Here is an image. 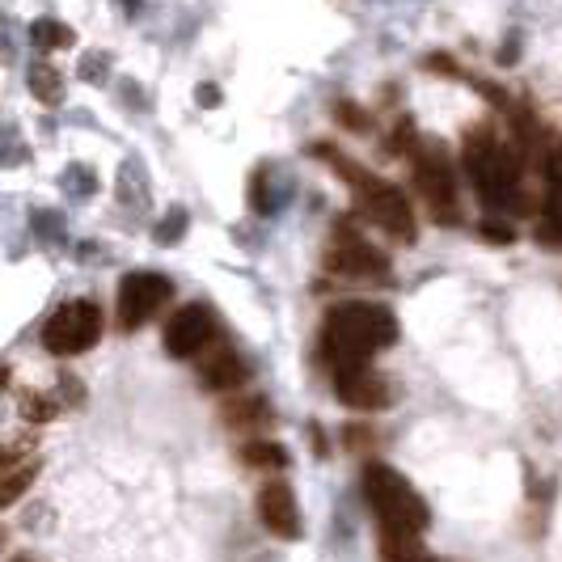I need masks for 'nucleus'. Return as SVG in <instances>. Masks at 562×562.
Wrapping results in <instances>:
<instances>
[{
    "label": "nucleus",
    "instance_id": "nucleus-26",
    "mask_svg": "<svg viewBox=\"0 0 562 562\" xmlns=\"http://www.w3.org/2000/svg\"><path fill=\"white\" fill-rule=\"evenodd\" d=\"M22 453H26L22 444H0V474L13 470V465H22Z\"/></svg>",
    "mask_w": 562,
    "mask_h": 562
},
{
    "label": "nucleus",
    "instance_id": "nucleus-25",
    "mask_svg": "<svg viewBox=\"0 0 562 562\" xmlns=\"http://www.w3.org/2000/svg\"><path fill=\"white\" fill-rule=\"evenodd\" d=\"M195 98H199V106H203V110H216V106L224 102V93H220V85H212V81H208V85H199V89H195Z\"/></svg>",
    "mask_w": 562,
    "mask_h": 562
},
{
    "label": "nucleus",
    "instance_id": "nucleus-6",
    "mask_svg": "<svg viewBox=\"0 0 562 562\" xmlns=\"http://www.w3.org/2000/svg\"><path fill=\"white\" fill-rule=\"evenodd\" d=\"M174 284L157 271H131L119 284V326L123 330H140L165 301H170Z\"/></svg>",
    "mask_w": 562,
    "mask_h": 562
},
{
    "label": "nucleus",
    "instance_id": "nucleus-9",
    "mask_svg": "<svg viewBox=\"0 0 562 562\" xmlns=\"http://www.w3.org/2000/svg\"><path fill=\"white\" fill-rule=\"evenodd\" d=\"M216 339V322L212 313L203 305H186L170 317V326H165V351L174 355V360H195Z\"/></svg>",
    "mask_w": 562,
    "mask_h": 562
},
{
    "label": "nucleus",
    "instance_id": "nucleus-12",
    "mask_svg": "<svg viewBox=\"0 0 562 562\" xmlns=\"http://www.w3.org/2000/svg\"><path fill=\"white\" fill-rule=\"evenodd\" d=\"M258 516H262V524H267L275 537H301V512H296L292 486H284V482L262 486V495H258Z\"/></svg>",
    "mask_w": 562,
    "mask_h": 562
},
{
    "label": "nucleus",
    "instance_id": "nucleus-20",
    "mask_svg": "<svg viewBox=\"0 0 562 562\" xmlns=\"http://www.w3.org/2000/svg\"><path fill=\"white\" fill-rule=\"evenodd\" d=\"M541 237H546V241H562V182H550V195H546V224H541Z\"/></svg>",
    "mask_w": 562,
    "mask_h": 562
},
{
    "label": "nucleus",
    "instance_id": "nucleus-17",
    "mask_svg": "<svg viewBox=\"0 0 562 562\" xmlns=\"http://www.w3.org/2000/svg\"><path fill=\"white\" fill-rule=\"evenodd\" d=\"M381 554H385V562H423L427 558L419 550V537L415 533H393V529L381 533Z\"/></svg>",
    "mask_w": 562,
    "mask_h": 562
},
{
    "label": "nucleus",
    "instance_id": "nucleus-23",
    "mask_svg": "<svg viewBox=\"0 0 562 562\" xmlns=\"http://www.w3.org/2000/svg\"><path fill=\"white\" fill-rule=\"evenodd\" d=\"M334 115H339L351 131H364V127H368V115H364V110H355L351 102H339V106H334Z\"/></svg>",
    "mask_w": 562,
    "mask_h": 562
},
{
    "label": "nucleus",
    "instance_id": "nucleus-27",
    "mask_svg": "<svg viewBox=\"0 0 562 562\" xmlns=\"http://www.w3.org/2000/svg\"><path fill=\"white\" fill-rule=\"evenodd\" d=\"M482 237H486V241H499V246H508V241H512V229H508V224L486 220V224H482Z\"/></svg>",
    "mask_w": 562,
    "mask_h": 562
},
{
    "label": "nucleus",
    "instance_id": "nucleus-14",
    "mask_svg": "<svg viewBox=\"0 0 562 562\" xmlns=\"http://www.w3.org/2000/svg\"><path fill=\"white\" fill-rule=\"evenodd\" d=\"M30 93H34V98H39L43 106H60L64 102V77H60V72H55L51 64H30Z\"/></svg>",
    "mask_w": 562,
    "mask_h": 562
},
{
    "label": "nucleus",
    "instance_id": "nucleus-31",
    "mask_svg": "<svg viewBox=\"0 0 562 562\" xmlns=\"http://www.w3.org/2000/svg\"><path fill=\"white\" fill-rule=\"evenodd\" d=\"M9 385V368H0V389H5Z\"/></svg>",
    "mask_w": 562,
    "mask_h": 562
},
{
    "label": "nucleus",
    "instance_id": "nucleus-5",
    "mask_svg": "<svg viewBox=\"0 0 562 562\" xmlns=\"http://www.w3.org/2000/svg\"><path fill=\"white\" fill-rule=\"evenodd\" d=\"M98 339H102V309L93 301H68L43 326V347L51 355H81Z\"/></svg>",
    "mask_w": 562,
    "mask_h": 562
},
{
    "label": "nucleus",
    "instance_id": "nucleus-3",
    "mask_svg": "<svg viewBox=\"0 0 562 562\" xmlns=\"http://www.w3.org/2000/svg\"><path fill=\"white\" fill-rule=\"evenodd\" d=\"M465 170H470L486 208L495 212L520 208V165L491 131H474L465 140Z\"/></svg>",
    "mask_w": 562,
    "mask_h": 562
},
{
    "label": "nucleus",
    "instance_id": "nucleus-7",
    "mask_svg": "<svg viewBox=\"0 0 562 562\" xmlns=\"http://www.w3.org/2000/svg\"><path fill=\"white\" fill-rule=\"evenodd\" d=\"M415 182L427 199V212L440 224H457V182H453V170H448L440 148H423L415 157Z\"/></svg>",
    "mask_w": 562,
    "mask_h": 562
},
{
    "label": "nucleus",
    "instance_id": "nucleus-19",
    "mask_svg": "<svg viewBox=\"0 0 562 562\" xmlns=\"http://www.w3.org/2000/svg\"><path fill=\"white\" fill-rule=\"evenodd\" d=\"M60 415V402L47 398V393H22V419L30 423H51Z\"/></svg>",
    "mask_w": 562,
    "mask_h": 562
},
{
    "label": "nucleus",
    "instance_id": "nucleus-29",
    "mask_svg": "<svg viewBox=\"0 0 562 562\" xmlns=\"http://www.w3.org/2000/svg\"><path fill=\"white\" fill-rule=\"evenodd\" d=\"M550 182H562V144L554 148V157H550Z\"/></svg>",
    "mask_w": 562,
    "mask_h": 562
},
{
    "label": "nucleus",
    "instance_id": "nucleus-30",
    "mask_svg": "<svg viewBox=\"0 0 562 562\" xmlns=\"http://www.w3.org/2000/svg\"><path fill=\"white\" fill-rule=\"evenodd\" d=\"M119 5H123L127 13H140V5H144V0H119Z\"/></svg>",
    "mask_w": 562,
    "mask_h": 562
},
{
    "label": "nucleus",
    "instance_id": "nucleus-24",
    "mask_svg": "<svg viewBox=\"0 0 562 562\" xmlns=\"http://www.w3.org/2000/svg\"><path fill=\"white\" fill-rule=\"evenodd\" d=\"M102 64H106V55H85V60H81V77L85 81H106Z\"/></svg>",
    "mask_w": 562,
    "mask_h": 562
},
{
    "label": "nucleus",
    "instance_id": "nucleus-21",
    "mask_svg": "<svg viewBox=\"0 0 562 562\" xmlns=\"http://www.w3.org/2000/svg\"><path fill=\"white\" fill-rule=\"evenodd\" d=\"M182 229H186V212H182V208H174L170 216H165V220L157 224V241H165V246H174V241L182 237Z\"/></svg>",
    "mask_w": 562,
    "mask_h": 562
},
{
    "label": "nucleus",
    "instance_id": "nucleus-11",
    "mask_svg": "<svg viewBox=\"0 0 562 562\" xmlns=\"http://www.w3.org/2000/svg\"><path fill=\"white\" fill-rule=\"evenodd\" d=\"M195 360H199L203 385L216 389V393H229V389H237V385L250 381V364L241 360V355H237L229 343H208V347L195 355Z\"/></svg>",
    "mask_w": 562,
    "mask_h": 562
},
{
    "label": "nucleus",
    "instance_id": "nucleus-4",
    "mask_svg": "<svg viewBox=\"0 0 562 562\" xmlns=\"http://www.w3.org/2000/svg\"><path fill=\"white\" fill-rule=\"evenodd\" d=\"M364 495L372 503V512H377V520L393 533H415L419 537L427 529V520H432L427 516V503L419 499V491L393 470V465H368Z\"/></svg>",
    "mask_w": 562,
    "mask_h": 562
},
{
    "label": "nucleus",
    "instance_id": "nucleus-10",
    "mask_svg": "<svg viewBox=\"0 0 562 562\" xmlns=\"http://www.w3.org/2000/svg\"><path fill=\"white\" fill-rule=\"evenodd\" d=\"M334 393L339 402L351 406V410H385L389 406V381L377 377L368 364L364 368H347V372H334Z\"/></svg>",
    "mask_w": 562,
    "mask_h": 562
},
{
    "label": "nucleus",
    "instance_id": "nucleus-15",
    "mask_svg": "<svg viewBox=\"0 0 562 562\" xmlns=\"http://www.w3.org/2000/svg\"><path fill=\"white\" fill-rule=\"evenodd\" d=\"M30 43L39 51H64L77 43V34H72V26L55 22V17H39V22H30Z\"/></svg>",
    "mask_w": 562,
    "mask_h": 562
},
{
    "label": "nucleus",
    "instance_id": "nucleus-1",
    "mask_svg": "<svg viewBox=\"0 0 562 562\" xmlns=\"http://www.w3.org/2000/svg\"><path fill=\"white\" fill-rule=\"evenodd\" d=\"M393 339H398V322H393V313L385 305L347 301L339 309H330L322 351L334 372H347V368H364Z\"/></svg>",
    "mask_w": 562,
    "mask_h": 562
},
{
    "label": "nucleus",
    "instance_id": "nucleus-13",
    "mask_svg": "<svg viewBox=\"0 0 562 562\" xmlns=\"http://www.w3.org/2000/svg\"><path fill=\"white\" fill-rule=\"evenodd\" d=\"M220 419L229 423V427H237V432H250V427H271L275 423L271 406L262 402V398H233V402H224Z\"/></svg>",
    "mask_w": 562,
    "mask_h": 562
},
{
    "label": "nucleus",
    "instance_id": "nucleus-28",
    "mask_svg": "<svg viewBox=\"0 0 562 562\" xmlns=\"http://www.w3.org/2000/svg\"><path fill=\"white\" fill-rule=\"evenodd\" d=\"M60 393H64V402H68V406H81V398H85L77 377H60Z\"/></svg>",
    "mask_w": 562,
    "mask_h": 562
},
{
    "label": "nucleus",
    "instance_id": "nucleus-18",
    "mask_svg": "<svg viewBox=\"0 0 562 562\" xmlns=\"http://www.w3.org/2000/svg\"><path fill=\"white\" fill-rule=\"evenodd\" d=\"M34 465H22V470H13V474H0V508H9V503H17L26 495V486L34 482Z\"/></svg>",
    "mask_w": 562,
    "mask_h": 562
},
{
    "label": "nucleus",
    "instance_id": "nucleus-2",
    "mask_svg": "<svg viewBox=\"0 0 562 562\" xmlns=\"http://www.w3.org/2000/svg\"><path fill=\"white\" fill-rule=\"evenodd\" d=\"M313 157H322V161H330L334 170H339V178L355 191L364 216L377 224V229H385L389 237H398V241H415V212H410V203H406V195L398 191V186L372 178L355 161H347L334 144H313Z\"/></svg>",
    "mask_w": 562,
    "mask_h": 562
},
{
    "label": "nucleus",
    "instance_id": "nucleus-16",
    "mask_svg": "<svg viewBox=\"0 0 562 562\" xmlns=\"http://www.w3.org/2000/svg\"><path fill=\"white\" fill-rule=\"evenodd\" d=\"M241 461L254 465V470H288V448L275 440H254L241 448Z\"/></svg>",
    "mask_w": 562,
    "mask_h": 562
},
{
    "label": "nucleus",
    "instance_id": "nucleus-8",
    "mask_svg": "<svg viewBox=\"0 0 562 562\" xmlns=\"http://www.w3.org/2000/svg\"><path fill=\"white\" fill-rule=\"evenodd\" d=\"M326 267L347 279H377V284L389 279V258L377 246H368L364 237H355L351 229H339V237H334V246L326 254Z\"/></svg>",
    "mask_w": 562,
    "mask_h": 562
},
{
    "label": "nucleus",
    "instance_id": "nucleus-22",
    "mask_svg": "<svg viewBox=\"0 0 562 562\" xmlns=\"http://www.w3.org/2000/svg\"><path fill=\"white\" fill-rule=\"evenodd\" d=\"M64 182H68V191H72V195H93V186H98V182H93V174L85 170V165H72Z\"/></svg>",
    "mask_w": 562,
    "mask_h": 562
},
{
    "label": "nucleus",
    "instance_id": "nucleus-32",
    "mask_svg": "<svg viewBox=\"0 0 562 562\" xmlns=\"http://www.w3.org/2000/svg\"><path fill=\"white\" fill-rule=\"evenodd\" d=\"M13 562H26V558H13Z\"/></svg>",
    "mask_w": 562,
    "mask_h": 562
}]
</instances>
